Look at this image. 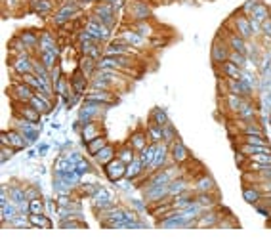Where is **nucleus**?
<instances>
[{
    "label": "nucleus",
    "instance_id": "1",
    "mask_svg": "<svg viewBox=\"0 0 271 252\" xmlns=\"http://www.w3.org/2000/svg\"><path fill=\"white\" fill-rule=\"evenodd\" d=\"M126 15L130 23H136V21H149L153 12L145 0H130L126 4Z\"/></svg>",
    "mask_w": 271,
    "mask_h": 252
},
{
    "label": "nucleus",
    "instance_id": "2",
    "mask_svg": "<svg viewBox=\"0 0 271 252\" xmlns=\"http://www.w3.org/2000/svg\"><path fill=\"white\" fill-rule=\"evenodd\" d=\"M227 29L233 31V33H237L239 36H243L244 41H252L254 38V33H252V27H250V17L241 14V12H237V14L227 21Z\"/></svg>",
    "mask_w": 271,
    "mask_h": 252
},
{
    "label": "nucleus",
    "instance_id": "3",
    "mask_svg": "<svg viewBox=\"0 0 271 252\" xmlns=\"http://www.w3.org/2000/svg\"><path fill=\"white\" fill-rule=\"evenodd\" d=\"M115 8H113V4L111 2H95L94 10H92V17L94 20H98L100 23H103V25H109V27L113 29L117 25V15H115Z\"/></svg>",
    "mask_w": 271,
    "mask_h": 252
},
{
    "label": "nucleus",
    "instance_id": "4",
    "mask_svg": "<svg viewBox=\"0 0 271 252\" xmlns=\"http://www.w3.org/2000/svg\"><path fill=\"white\" fill-rule=\"evenodd\" d=\"M229 54H231V48L229 44L225 42V38L222 34H218L214 42H212V48H210V60L214 62V65H220L229 60Z\"/></svg>",
    "mask_w": 271,
    "mask_h": 252
},
{
    "label": "nucleus",
    "instance_id": "5",
    "mask_svg": "<svg viewBox=\"0 0 271 252\" xmlns=\"http://www.w3.org/2000/svg\"><path fill=\"white\" fill-rule=\"evenodd\" d=\"M0 143H2V145H10V147H14L15 151L27 147L25 134H21L20 130H4V132L0 134Z\"/></svg>",
    "mask_w": 271,
    "mask_h": 252
},
{
    "label": "nucleus",
    "instance_id": "6",
    "mask_svg": "<svg viewBox=\"0 0 271 252\" xmlns=\"http://www.w3.org/2000/svg\"><path fill=\"white\" fill-rule=\"evenodd\" d=\"M84 102L102 103V105H113V103L117 102V95H115V92H111V90L88 88V92L84 94Z\"/></svg>",
    "mask_w": 271,
    "mask_h": 252
},
{
    "label": "nucleus",
    "instance_id": "7",
    "mask_svg": "<svg viewBox=\"0 0 271 252\" xmlns=\"http://www.w3.org/2000/svg\"><path fill=\"white\" fill-rule=\"evenodd\" d=\"M103 170H105V176H107L109 182L119 184L122 178H126V163H122L121 159L117 157V159H113L111 163L105 164Z\"/></svg>",
    "mask_w": 271,
    "mask_h": 252
},
{
    "label": "nucleus",
    "instance_id": "8",
    "mask_svg": "<svg viewBox=\"0 0 271 252\" xmlns=\"http://www.w3.org/2000/svg\"><path fill=\"white\" fill-rule=\"evenodd\" d=\"M10 94L14 98V102H20V103H29L33 100V95L36 94V90H33L29 84H25L23 81H15L10 88Z\"/></svg>",
    "mask_w": 271,
    "mask_h": 252
},
{
    "label": "nucleus",
    "instance_id": "9",
    "mask_svg": "<svg viewBox=\"0 0 271 252\" xmlns=\"http://www.w3.org/2000/svg\"><path fill=\"white\" fill-rule=\"evenodd\" d=\"M34 69V55L29 54V55H14L12 57V71L15 75H27V73H33Z\"/></svg>",
    "mask_w": 271,
    "mask_h": 252
},
{
    "label": "nucleus",
    "instance_id": "10",
    "mask_svg": "<svg viewBox=\"0 0 271 252\" xmlns=\"http://www.w3.org/2000/svg\"><path fill=\"white\" fill-rule=\"evenodd\" d=\"M117 38L122 42H126V44H130V46H134V48H140V50H143V44H147L149 42V38H143L142 34L140 33H136L134 29L130 27V29H122L121 33L117 34Z\"/></svg>",
    "mask_w": 271,
    "mask_h": 252
},
{
    "label": "nucleus",
    "instance_id": "11",
    "mask_svg": "<svg viewBox=\"0 0 271 252\" xmlns=\"http://www.w3.org/2000/svg\"><path fill=\"white\" fill-rule=\"evenodd\" d=\"M107 105H102V103H94V102H86L84 107H81V121L86 123V121H100V117L103 115Z\"/></svg>",
    "mask_w": 271,
    "mask_h": 252
},
{
    "label": "nucleus",
    "instance_id": "12",
    "mask_svg": "<svg viewBox=\"0 0 271 252\" xmlns=\"http://www.w3.org/2000/svg\"><path fill=\"white\" fill-rule=\"evenodd\" d=\"M170 147V159H172V163H176V164H185L187 161L191 159V153L189 149L183 145L180 140H176V142H172L168 145Z\"/></svg>",
    "mask_w": 271,
    "mask_h": 252
},
{
    "label": "nucleus",
    "instance_id": "13",
    "mask_svg": "<svg viewBox=\"0 0 271 252\" xmlns=\"http://www.w3.org/2000/svg\"><path fill=\"white\" fill-rule=\"evenodd\" d=\"M27 8L33 14L41 15V17H46V15L55 12V0H29Z\"/></svg>",
    "mask_w": 271,
    "mask_h": 252
},
{
    "label": "nucleus",
    "instance_id": "14",
    "mask_svg": "<svg viewBox=\"0 0 271 252\" xmlns=\"http://www.w3.org/2000/svg\"><path fill=\"white\" fill-rule=\"evenodd\" d=\"M225 38V42L229 44L231 52H241V54L248 55V41H244L243 36H239L237 33L233 31H225V34H222Z\"/></svg>",
    "mask_w": 271,
    "mask_h": 252
},
{
    "label": "nucleus",
    "instance_id": "15",
    "mask_svg": "<svg viewBox=\"0 0 271 252\" xmlns=\"http://www.w3.org/2000/svg\"><path fill=\"white\" fill-rule=\"evenodd\" d=\"M126 143H128L130 147L136 151V153H140V151H143L147 145H149V138H147V132L142 128L134 130L132 134H130V138L126 140Z\"/></svg>",
    "mask_w": 271,
    "mask_h": 252
},
{
    "label": "nucleus",
    "instance_id": "16",
    "mask_svg": "<svg viewBox=\"0 0 271 252\" xmlns=\"http://www.w3.org/2000/svg\"><path fill=\"white\" fill-rule=\"evenodd\" d=\"M102 134H103V128H102V124H100V121H86V123H82L81 136L86 143L92 142L94 138L102 136Z\"/></svg>",
    "mask_w": 271,
    "mask_h": 252
},
{
    "label": "nucleus",
    "instance_id": "17",
    "mask_svg": "<svg viewBox=\"0 0 271 252\" xmlns=\"http://www.w3.org/2000/svg\"><path fill=\"white\" fill-rule=\"evenodd\" d=\"M224 214H220L214 208H208V210H203L195 220L197 227H206V225H220V220H222Z\"/></svg>",
    "mask_w": 271,
    "mask_h": 252
},
{
    "label": "nucleus",
    "instance_id": "18",
    "mask_svg": "<svg viewBox=\"0 0 271 252\" xmlns=\"http://www.w3.org/2000/svg\"><path fill=\"white\" fill-rule=\"evenodd\" d=\"M216 71H218V76H220V79H241L244 69H241L239 65H235V63H231L229 60H227V62L216 65Z\"/></svg>",
    "mask_w": 271,
    "mask_h": 252
},
{
    "label": "nucleus",
    "instance_id": "19",
    "mask_svg": "<svg viewBox=\"0 0 271 252\" xmlns=\"http://www.w3.org/2000/svg\"><path fill=\"white\" fill-rule=\"evenodd\" d=\"M71 88H73V92H76V94H86L90 88V79L84 73H82L81 69L76 67V71L71 75Z\"/></svg>",
    "mask_w": 271,
    "mask_h": 252
},
{
    "label": "nucleus",
    "instance_id": "20",
    "mask_svg": "<svg viewBox=\"0 0 271 252\" xmlns=\"http://www.w3.org/2000/svg\"><path fill=\"white\" fill-rule=\"evenodd\" d=\"M100 60H95V57H90V55H81L79 57V65L76 67L81 69L84 75L88 76V79H92V76L98 73V69H100Z\"/></svg>",
    "mask_w": 271,
    "mask_h": 252
},
{
    "label": "nucleus",
    "instance_id": "21",
    "mask_svg": "<svg viewBox=\"0 0 271 252\" xmlns=\"http://www.w3.org/2000/svg\"><path fill=\"white\" fill-rule=\"evenodd\" d=\"M31 105H33L36 111H41V113H50L52 111V107H54V103H52V98L50 95H46L44 92H36V94L33 95V100H31Z\"/></svg>",
    "mask_w": 271,
    "mask_h": 252
},
{
    "label": "nucleus",
    "instance_id": "22",
    "mask_svg": "<svg viewBox=\"0 0 271 252\" xmlns=\"http://www.w3.org/2000/svg\"><path fill=\"white\" fill-rule=\"evenodd\" d=\"M244 100H246V98H243V95H235V94H227V95H222V98H220V102L225 105V111H229L233 117L239 113L241 105L244 103Z\"/></svg>",
    "mask_w": 271,
    "mask_h": 252
},
{
    "label": "nucleus",
    "instance_id": "23",
    "mask_svg": "<svg viewBox=\"0 0 271 252\" xmlns=\"http://www.w3.org/2000/svg\"><path fill=\"white\" fill-rule=\"evenodd\" d=\"M15 103H20V102H15ZM15 113H17V117L25 119V121H29V123H38V121H41V117H42L41 111L34 109L31 103H20V107H17Z\"/></svg>",
    "mask_w": 271,
    "mask_h": 252
},
{
    "label": "nucleus",
    "instance_id": "24",
    "mask_svg": "<svg viewBox=\"0 0 271 252\" xmlns=\"http://www.w3.org/2000/svg\"><path fill=\"white\" fill-rule=\"evenodd\" d=\"M191 187H193L195 193H210V191H216V184H214V180H212L210 176H206V174L197 176Z\"/></svg>",
    "mask_w": 271,
    "mask_h": 252
},
{
    "label": "nucleus",
    "instance_id": "25",
    "mask_svg": "<svg viewBox=\"0 0 271 252\" xmlns=\"http://www.w3.org/2000/svg\"><path fill=\"white\" fill-rule=\"evenodd\" d=\"M48 50H60L57 48V36L54 33H50V31H42L41 38H38V50H36V54L38 52H48Z\"/></svg>",
    "mask_w": 271,
    "mask_h": 252
},
{
    "label": "nucleus",
    "instance_id": "26",
    "mask_svg": "<svg viewBox=\"0 0 271 252\" xmlns=\"http://www.w3.org/2000/svg\"><path fill=\"white\" fill-rule=\"evenodd\" d=\"M243 197L246 203H250V205H258L262 199H264V191L260 189L256 184H246L243 187Z\"/></svg>",
    "mask_w": 271,
    "mask_h": 252
},
{
    "label": "nucleus",
    "instance_id": "27",
    "mask_svg": "<svg viewBox=\"0 0 271 252\" xmlns=\"http://www.w3.org/2000/svg\"><path fill=\"white\" fill-rule=\"evenodd\" d=\"M113 159H117V147L113 145V143H107V145H105V147H103V149L95 155L94 161L100 164V166H105V164L111 163Z\"/></svg>",
    "mask_w": 271,
    "mask_h": 252
},
{
    "label": "nucleus",
    "instance_id": "28",
    "mask_svg": "<svg viewBox=\"0 0 271 252\" xmlns=\"http://www.w3.org/2000/svg\"><path fill=\"white\" fill-rule=\"evenodd\" d=\"M36 57H38V60L42 62V65H44L46 69H50V71H52L55 65H60V63H57V57H60V50H48V52H38V54H36Z\"/></svg>",
    "mask_w": 271,
    "mask_h": 252
},
{
    "label": "nucleus",
    "instance_id": "29",
    "mask_svg": "<svg viewBox=\"0 0 271 252\" xmlns=\"http://www.w3.org/2000/svg\"><path fill=\"white\" fill-rule=\"evenodd\" d=\"M145 172H147V170H145L143 163L140 161V157H136L132 163L126 164V178H128V180H138V178L143 176Z\"/></svg>",
    "mask_w": 271,
    "mask_h": 252
},
{
    "label": "nucleus",
    "instance_id": "30",
    "mask_svg": "<svg viewBox=\"0 0 271 252\" xmlns=\"http://www.w3.org/2000/svg\"><path fill=\"white\" fill-rule=\"evenodd\" d=\"M191 189V184L185 180V178H176V180H172L168 184V195L170 197H174V195H180V193H183V191Z\"/></svg>",
    "mask_w": 271,
    "mask_h": 252
},
{
    "label": "nucleus",
    "instance_id": "31",
    "mask_svg": "<svg viewBox=\"0 0 271 252\" xmlns=\"http://www.w3.org/2000/svg\"><path fill=\"white\" fill-rule=\"evenodd\" d=\"M107 143H109V140L105 138V134H102V136L94 138L92 142L86 143V151H88L90 157H95V155H98V153H100V151H102Z\"/></svg>",
    "mask_w": 271,
    "mask_h": 252
},
{
    "label": "nucleus",
    "instance_id": "32",
    "mask_svg": "<svg viewBox=\"0 0 271 252\" xmlns=\"http://www.w3.org/2000/svg\"><path fill=\"white\" fill-rule=\"evenodd\" d=\"M17 36L25 42V46H27L31 52H33V50H38V38H41V34H36L34 31H21Z\"/></svg>",
    "mask_w": 271,
    "mask_h": 252
},
{
    "label": "nucleus",
    "instance_id": "33",
    "mask_svg": "<svg viewBox=\"0 0 271 252\" xmlns=\"http://www.w3.org/2000/svg\"><path fill=\"white\" fill-rule=\"evenodd\" d=\"M117 157L121 159L122 163L130 164L136 157H138V153H136V151L130 147L128 143H122V145H119V147H117Z\"/></svg>",
    "mask_w": 271,
    "mask_h": 252
},
{
    "label": "nucleus",
    "instance_id": "34",
    "mask_svg": "<svg viewBox=\"0 0 271 252\" xmlns=\"http://www.w3.org/2000/svg\"><path fill=\"white\" fill-rule=\"evenodd\" d=\"M269 12H271V8L265 4V2H260L256 8H254V12H252L248 17L250 20H256V21H260V23H264L267 17H269Z\"/></svg>",
    "mask_w": 271,
    "mask_h": 252
},
{
    "label": "nucleus",
    "instance_id": "35",
    "mask_svg": "<svg viewBox=\"0 0 271 252\" xmlns=\"http://www.w3.org/2000/svg\"><path fill=\"white\" fill-rule=\"evenodd\" d=\"M145 132H147V138H149V143H161V142H164L163 128H161V126H157V124L149 123V126L145 128Z\"/></svg>",
    "mask_w": 271,
    "mask_h": 252
},
{
    "label": "nucleus",
    "instance_id": "36",
    "mask_svg": "<svg viewBox=\"0 0 271 252\" xmlns=\"http://www.w3.org/2000/svg\"><path fill=\"white\" fill-rule=\"evenodd\" d=\"M29 220H31V225L33 227H44V229H50L52 227V222L46 214H29Z\"/></svg>",
    "mask_w": 271,
    "mask_h": 252
},
{
    "label": "nucleus",
    "instance_id": "37",
    "mask_svg": "<svg viewBox=\"0 0 271 252\" xmlns=\"http://www.w3.org/2000/svg\"><path fill=\"white\" fill-rule=\"evenodd\" d=\"M149 119H151V123L157 124V126H161V128H164V126L170 123L168 117H166V113H164L163 109H153V111H151Z\"/></svg>",
    "mask_w": 271,
    "mask_h": 252
},
{
    "label": "nucleus",
    "instance_id": "38",
    "mask_svg": "<svg viewBox=\"0 0 271 252\" xmlns=\"http://www.w3.org/2000/svg\"><path fill=\"white\" fill-rule=\"evenodd\" d=\"M27 2H23V0H2V6H4V12L10 10V14H17L21 8H25Z\"/></svg>",
    "mask_w": 271,
    "mask_h": 252
},
{
    "label": "nucleus",
    "instance_id": "39",
    "mask_svg": "<svg viewBox=\"0 0 271 252\" xmlns=\"http://www.w3.org/2000/svg\"><path fill=\"white\" fill-rule=\"evenodd\" d=\"M21 81L25 82V84H29L33 90H36V92H41L42 90V84L41 81H38V76L34 75V73H27V75H23L21 76Z\"/></svg>",
    "mask_w": 271,
    "mask_h": 252
},
{
    "label": "nucleus",
    "instance_id": "40",
    "mask_svg": "<svg viewBox=\"0 0 271 252\" xmlns=\"http://www.w3.org/2000/svg\"><path fill=\"white\" fill-rule=\"evenodd\" d=\"M229 62L235 63V65H239L241 69H244V67H246V62H248V55L241 54V52H231V54H229Z\"/></svg>",
    "mask_w": 271,
    "mask_h": 252
},
{
    "label": "nucleus",
    "instance_id": "41",
    "mask_svg": "<svg viewBox=\"0 0 271 252\" xmlns=\"http://www.w3.org/2000/svg\"><path fill=\"white\" fill-rule=\"evenodd\" d=\"M163 136H164V143H168V145H170L172 142H176V140H178V132H176V128H174V126L168 123L163 128Z\"/></svg>",
    "mask_w": 271,
    "mask_h": 252
},
{
    "label": "nucleus",
    "instance_id": "42",
    "mask_svg": "<svg viewBox=\"0 0 271 252\" xmlns=\"http://www.w3.org/2000/svg\"><path fill=\"white\" fill-rule=\"evenodd\" d=\"M42 210H44V203H42L41 197L29 201V214H41Z\"/></svg>",
    "mask_w": 271,
    "mask_h": 252
},
{
    "label": "nucleus",
    "instance_id": "43",
    "mask_svg": "<svg viewBox=\"0 0 271 252\" xmlns=\"http://www.w3.org/2000/svg\"><path fill=\"white\" fill-rule=\"evenodd\" d=\"M260 2H262V0H246L243 6H241V10H239V12H241V14H244V15H250L252 12H254V8H256Z\"/></svg>",
    "mask_w": 271,
    "mask_h": 252
},
{
    "label": "nucleus",
    "instance_id": "44",
    "mask_svg": "<svg viewBox=\"0 0 271 252\" xmlns=\"http://www.w3.org/2000/svg\"><path fill=\"white\" fill-rule=\"evenodd\" d=\"M15 149L10 147V145H2V161H8L10 157H14Z\"/></svg>",
    "mask_w": 271,
    "mask_h": 252
},
{
    "label": "nucleus",
    "instance_id": "45",
    "mask_svg": "<svg viewBox=\"0 0 271 252\" xmlns=\"http://www.w3.org/2000/svg\"><path fill=\"white\" fill-rule=\"evenodd\" d=\"M25 197L31 201V199H36V197H41V195H38V191L34 189V187H27V189H25Z\"/></svg>",
    "mask_w": 271,
    "mask_h": 252
},
{
    "label": "nucleus",
    "instance_id": "46",
    "mask_svg": "<svg viewBox=\"0 0 271 252\" xmlns=\"http://www.w3.org/2000/svg\"><path fill=\"white\" fill-rule=\"evenodd\" d=\"M267 136H269L267 140H269V143H271V124H267Z\"/></svg>",
    "mask_w": 271,
    "mask_h": 252
},
{
    "label": "nucleus",
    "instance_id": "47",
    "mask_svg": "<svg viewBox=\"0 0 271 252\" xmlns=\"http://www.w3.org/2000/svg\"><path fill=\"white\" fill-rule=\"evenodd\" d=\"M267 124H271V111L267 113Z\"/></svg>",
    "mask_w": 271,
    "mask_h": 252
},
{
    "label": "nucleus",
    "instance_id": "48",
    "mask_svg": "<svg viewBox=\"0 0 271 252\" xmlns=\"http://www.w3.org/2000/svg\"><path fill=\"white\" fill-rule=\"evenodd\" d=\"M23 2H27V4H29V0H23Z\"/></svg>",
    "mask_w": 271,
    "mask_h": 252
},
{
    "label": "nucleus",
    "instance_id": "49",
    "mask_svg": "<svg viewBox=\"0 0 271 252\" xmlns=\"http://www.w3.org/2000/svg\"><path fill=\"white\" fill-rule=\"evenodd\" d=\"M55 2H57V0H55Z\"/></svg>",
    "mask_w": 271,
    "mask_h": 252
}]
</instances>
